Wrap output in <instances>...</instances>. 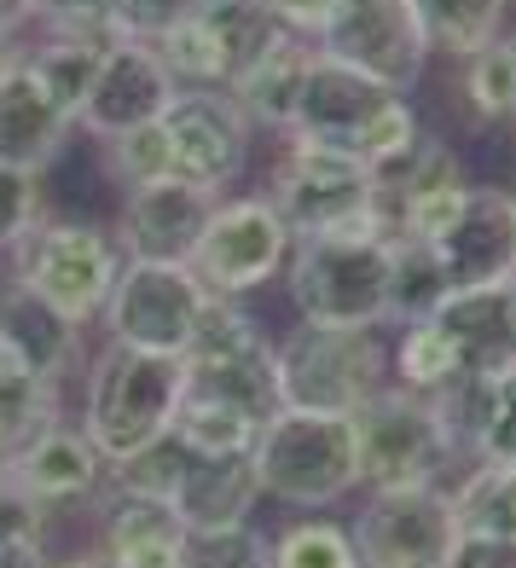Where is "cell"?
Wrapping results in <instances>:
<instances>
[{"label": "cell", "instance_id": "1", "mask_svg": "<svg viewBox=\"0 0 516 568\" xmlns=\"http://www.w3.org/2000/svg\"><path fill=\"white\" fill-rule=\"evenodd\" d=\"M291 134L296 140H314V145H331L343 158L366 163V169H389L401 163L412 140L424 134L412 99L372 82L337 59H325L314 47V64L302 75V99H296V116H291Z\"/></svg>", "mask_w": 516, "mask_h": 568}, {"label": "cell", "instance_id": "2", "mask_svg": "<svg viewBox=\"0 0 516 568\" xmlns=\"http://www.w3.org/2000/svg\"><path fill=\"white\" fill-rule=\"evenodd\" d=\"M180 395H186V359L180 354H145V348L105 343L88 359L82 429L105 453V464H122L174 429Z\"/></svg>", "mask_w": 516, "mask_h": 568}, {"label": "cell", "instance_id": "3", "mask_svg": "<svg viewBox=\"0 0 516 568\" xmlns=\"http://www.w3.org/2000/svg\"><path fill=\"white\" fill-rule=\"evenodd\" d=\"M279 163L267 197L291 221L296 239H389V210H383L377 169L343 158L331 145L279 134Z\"/></svg>", "mask_w": 516, "mask_h": 568}, {"label": "cell", "instance_id": "4", "mask_svg": "<svg viewBox=\"0 0 516 568\" xmlns=\"http://www.w3.org/2000/svg\"><path fill=\"white\" fill-rule=\"evenodd\" d=\"M250 458H255V476H262V499L291 510H325L360 487L354 418H343V412L279 406L255 429Z\"/></svg>", "mask_w": 516, "mask_h": 568}, {"label": "cell", "instance_id": "5", "mask_svg": "<svg viewBox=\"0 0 516 568\" xmlns=\"http://www.w3.org/2000/svg\"><path fill=\"white\" fill-rule=\"evenodd\" d=\"M395 239H296L285 291L302 325L389 331Z\"/></svg>", "mask_w": 516, "mask_h": 568}, {"label": "cell", "instance_id": "6", "mask_svg": "<svg viewBox=\"0 0 516 568\" xmlns=\"http://www.w3.org/2000/svg\"><path fill=\"white\" fill-rule=\"evenodd\" d=\"M273 366H279V406L343 412V418H354L372 395L395 383L383 331H337V325H302V320L273 343Z\"/></svg>", "mask_w": 516, "mask_h": 568}, {"label": "cell", "instance_id": "7", "mask_svg": "<svg viewBox=\"0 0 516 568\" xmlns=\"http://www.w3.org/2000/svg\"><path fill=\"white\" fill-rule=\"evenodd\" d=\"M354 458H360V487H447L453 464H471L458 453L442 406L412 389H383L354 412Z\"/></svg>", "mask_w": 516, "mask_h": 568}, {"label": "cell", "instance_id": "8", "mask_svg": "<svg viewBox=\"0 0 516 568\" xmlns=\"http://www.w3.org/2000/svg\"><path fill=\"white\" fill-rule=\"evenodd\" d=\"M122 262L128 255H122L111 226L41 215L30 226V239L12 250V278L30 284V291L53 307V314H64L75 331H88L99 320V307H105Z\"/></svg>", "mask_w": 516, "mask_h": 568}, {"label": "cell", "instance_id": "9", "mask_svg": "<svg viewBox=\"0 0 516 568\" xmlns=\"http://www.w3.org/2000/svg\"><path fill=\"white\" fill-rule=\"evenodd\" d=\"M291 250H296V232L267 192H221L186 267L198 273V284L210 296L244 302L255 291H267L273 278H285Z\"/></svg>", "mask_w": 516, "mask_h": 568}, {"label": "cell", "instance_id": "10", "mask_svg": "<svg viewBox=\"0 0 516 568\" xmlns=\"http://www.w3.org/2000/svg\"><path fill=\"white\" fill-rule=\"evenodd\" d=\"M186 389L221 395L255 424L279 412V366H273V337L267 325L232 296H210L203 320L186 343Z\"/></svg>", "mask_w": 516, "mask_h": 568}, {"label": "cell", "instance_id": "11", "mask_svg": "<svg viewBox=\"0 0 516 568\" xmlns=\"http://www.w3.org/2000/svg\"><path fill=\"white\" fill-rule=\"evenodd\" d=\"M285 30L255 0H198L180 12L163 36H151L158 59L180 88H232L239 75L267 53V41Z\"/></svg>", "mask_w": 516, "mask_h": 568}, {"label": "cell", "instance_id": "12", "mask_svg": "<svg viewBox=\"0 0 516 568\" xmlns=\"http://www.w3.org/2000/svg\"><path fill=\"white\" fill-rule=\"evenodd\" d=\"M314 47L325 59L372 75V82L395 88L406 99L424 82V70L435 59V47L424 36V18L412 0H337L331 18L314 30Z\"/></svg>", "mask_w": 516, "mask_h": 568}, {"label": "cell", "instance_id": "13", "mask_svg": "<svg viewBox=\"0 0 516 568\" xmlns=\"http://www.w3.org/2000/svg\"><path fill=\"white\" fill-rule=\"evenodd\" d=\"M203 307H210V291L186 262H122L105 307H99V325H105V343L122 348L186 354Z\"/></svg>", "mask_w": 516, "mask_h": 568}, {"label": "cell", "instance_id": "14", "mask_svg": "<svg viewBox=\"0 0 516 568\" xmlns=\"http://www.w3.org/2000/svg\"><path fill=\"white\" fill-rule=\"evenodd\" d=\"M158 128L169 140L174 174L210 192H232V180H244L255 158V122L232 105L226 88H180Z\"/></svg>", "mask_w": 516, "mask_h": 568}, {"label": "cell", "instance_id": "15", "mask_svg": "<svg viewBox=\"0 0 516 568\" xmlns=\"http://www.w3.org/2000/svg\"><path fill=\"white\" fill-rule=\"evenodd\" d=\"M453 534L447 487H377L348 528L360 568H442Z\"/></svg>", "mask_w": 516, "mask_h": 568}, {"label": "cell", "instance_id": "16", "mask_svg": "<svg viewBox=\"0 0 516 568\" xmlns=\"http://www.w3.org/2000/svg\"><path fill=\"white\" fill-rule=\"evenodd\" d=\"M383 180V210H389V239H412V244H435L453 226V215L464 210L476 180L464 174L458 151L435 134H418L401 163H389L377 174Z\"/></svg>", "mask_w": 516, "mask_h": 568}, {"label": "cell", "instance_id": "17", "mask_svg": "<svg viewBox=\"0 0 516 568\" xmlns=\"http://www.w3.org/2000/svg\"><path fill=\"white\" fill-rule=\"evenodd\" d=\"M174 93H180V82L158 59V47L134 41V36H117L105 47V64H99V75H93L82 111H75V134L117 140V134H128V128L158 122Z\"/></svg>", "mask_w": 516, "mask_h": 568}, {"label": "cell", "instance_id": "18", "mask_svg": "<svg viewBox=\"0 0 516 568\" xmlns=\"http://www.w3.org/2000/svg\"><path fill=\"white\" fill-rule=\"evenodd\" d=\"M215 197L221 192L198 186V180H180V174L151 180V186H128L111 232L128 262H186Z\"/></svg>", "mask_w": 516, "mask_h": 568}, {"label": "cell", "instance_id": "19", "mask_svg": "<svg viewBox=\"0 0 516 568\" xmlns=\"http://www.w3.org/2000/svg\"><path fill=\"white\" fill-rule=\"evenodd\" d=\"M453 291H487L516 278V197L510 186H471L453 226L429 244Z\"/></svg>", "mask_w": 516, "mask_h": 568}, {"label": "cell", "instance_id": "20", "mask_svg": "<svg viewBox=\"0 0 516 568\" xmlns=\"http://www.w3.org/2000/svg\"><path fill=\"white\" fill-rule=\"evenodd\" d=\"M7 476H12L47 516H59V510H70V505H88L93 494H105L111 464H105V453L88 442L82 424L53 418L47 429H36L30 442L18 447V458L7 464Z\"/></svg>", "mask_w": 516, "mask_h": 568}, {"label": "cell", "instance_id": "21", "mask_svg": "<svg viewBox=\"0 0 516 568\" xmlns=\"http://www.w3.org/2000/svg\"><path fill=\"white\" fill-rule=\"evenodd\" d=\"M75 140V116L59 105L30 59H12L0 70V163L47 174Z\"/></svg>", "mask_w": 516, "mask_h": 568}, {"label": "cell", "instance_id": "22", "mask_svg": "<svg viewBox=\"0 0 516 568\" xmlns=\"http://www.w3.org/2000/svg\"><path fill=\"white\" fill-rule=\"evenodd\" d=\"M429 400L442 406L453 442L471 464H516V372L453 377Z\"/></svg>", "mask_w": 516, "mask_h": 568}, {"label": "cell", "instance_id": "23", "mask_svg": "<svg viewBox=\"0 0 516 568\" xmlns=\"http://www.w3.org/2000/svg\"><path fill=\"white\" fill-rule=\"evenodd\" d=\"M186 539H192V528L180 523V510L169 499L122 494V487H111L93 551L105 557L111 568H180Z\"/></svg>", "mask_w": 516, "mask_h": 568}, {"label": "cell", "instance_id": "24", "mask_svg": "<svg viewBox=\"0 0 516 568\" xmlns=\"http://www.w3.org/2000/svg\"><path fill=\"white\" fill-rule=\"evenodd\" d=\"M180 523L192 534H210V528H239L255 516L262 505V476H255V458L250 453H186V470L174 481V499Z\"/></svg>", "mask_w": 516, "mask_h": 568}, {"label": "cell", "instance_id": "25", "mask_svg": "<svg viewBox=\"0 0 516 568\" xmlns=\"http://www.w3.org/2000/svg\"><path fill=\"white\" fill-rule=\"evenodd\" d=\"M458 348V377H499L516 372V331L505 314V284L487 291H447V302L429 314Z\"/></svg>", "mask_w": 516, "mask_h": 568}, {"label": "cell", "instance_id": "26", "mask_svg": "<svg viewBox=\"0 0 516 568\" xmlns=\"http://www.w3.org/2000/svg\"><path fill=\"white\" fill-rule=\"evenodd\" d=\"M307 64H314V36L279 30V36L267 41V53L226 88L232 105L255 122V134H291V116H296Z\"/></svg>", "mask_w": 516, "mask_h": 568}, {"label": "cell", "instance_id": "27", "mask_svg": "<svg viewBox=\"0 0 516 568\" xmlns=\"http://www.w3.org/2000/svg\"><path fill=\"white\" fill-rule=\"evenodd\" d=\"M0 343L47 383H64L70 366L82 359V331H75L64 314H53V307L18 278L0 284Z\"/></svg>", "mask_w": 516, "mask_h": 568}, {"label": "cell", "instance_id": "28", "mask_svg": "<svg viewBox=\"0 0 516 568\" xmlns=\"http://www.w3.org/2000/svg\"><path fill=\"white\" fill-rule=\"evenodd\" d=\"M53 418H64L59 412V383L36 377L7 343H0V470H7V464L18 458V447Z\"/></svg>", "mask_w": 516, "mask_h": 568}, {"label": "cell", "instance_id": "29", "mask_svg": "<svg viewBox=\"0 0 516 568\" xmlns=\"http://www.w3.org/2000/svg\"><path fill=\"white\" fill-rule=\"evenodd\" d=\"M458 105L482 128L516 116V36H494L458 59Z\"/></svg>", "mask_w": 516, "mask_h": 568}, {"label": "cell", "instance_id": "30", "mask_svg": "<svg viewBox=\"0 0 516 568\" xmlns=\"http://www.w3.org/2000/svg\"><path fill=\"white\" fill-rule=\"evenodd\" d=\"M447 499L458 528L516 539V464H464V476L447 481Z\"/></svg>", "mask_w": 516, "mask_h": 568}, {"label": "cell", "instance_id": "31", "mask_svg": "<svg viewBox=\"0 0 516 568\" xmlns=\"http://www.w3.org/2000/svg\"><path fill=\"white\" fill-rule=\"evenodd\" d=\"M255 429H262V424H255L250 412H239L232 400L186 389V395H180V412H174V429L169 435L186 453L215 458V453H250L255 447Z\"/></svg>", "mask_w": 516, "mask_h": 568}, {"label": "cell", "instance_id": "32", "mask_svg": "<svg viewBox=\"0 0 516 568\" xmlns=\"http://www.w3.org/2000/svg\"><path fill=\"white\" fill-rule=\"evenodd\" d=\"M389 377L395 389L435 395L458 377V348L447 343V331L435 320H406L395 325V343H389Z\"/></svg>", "mask_w": 516, "mask_h": 568}, {"label": "cell", "instance_id": "33", "mask_svg": "<svg viewBox=\"0 0 516 568\" xmlns=\"http://www.w3.org/2000/svg\"><path fill=\"white\" fill-rule=\"evenodd\" d=\"M412 7L424 18L429 47L447 59H464L482 41L505 36V18H510V0H412Z\"/></svg>", "mask_w": 516, "mask_h": 568}, {"label": "cell", "instance_id": "34", "mask_svg": "<svg viewBox=\"0 0 516 568\" xmlns=\"http://www.w3.org/2000/svg\"><path fill=\"white\" fill-rule=\"evenodd\" d=\"M105 47L111 41H88V36H47L36 47H23V59H30V70L47 82V93L59 99V105L75 116L82 111V99L93 88L99 64H105Z\"/></svg>", "mask_w": 516, "mask_h": 568}, {"label": "cell", "instance_id": "35", "mask_svg": "<svg viewBox=\"0 0 516 568\" xmlns=\"http://www.w3.org/2000/svg\"><path fill=\"white\" fill-rule=\"evenodd\" d=\"M447 273L435 262L429 244H412V239H395V278H389V325H406V320H429L435 307L447 302Z\"/></svg>", "mask_w": 516, "mask_h": 568}, {"label": "cell", "instance_id": "36", "mask_svg": "<svg viewBox=\"0 0 516 568\" xmlns=\"http://www.w3.org/2000/svg\"><path fill=\"white\" fill-rule=\"evenodd\" d=\"M273 568H360L354 539L331 516H296L273 534Z\"/></svg>", "mask_w": 516, "mask_h": 568}, {"label": "cell", "instance_id": "37", "mask_svg": "<svg viewBox=\"0 0 516 568\" xmlns=\"http://www.w3.org/2000/svg\"><path fill=\"white\" fill-rule=\"evenodd\" d=\"M99 151H105V174L117 180V186H151V180H169L174 163H169V140L158 122L145 128H128V134L117 140H99Z\"/></svg>", "mask_w": 516, "mask_h": 568}, {"label": "cell", "instance_id": "38", "mask_svg": "<svg viewBox=\"0 0 516 568\" xmlns=\"http://www.w3.org/2000/svg\"><path fill=\"white\" fill-rule=\"evenodd\" d=\"M180 568H273V534H262L255 523L192 534Z\"/></svg>", "mask_w": 516, "mask_h": 568}, {"label": "cell", "instance_id": "39", "mask_svg": "<svg viewBox=\"0 0 516 568\" xmlns=\"http://www.w3.org/2000/svg\"><path fill=\"white\" fill-rule=\"evenodd\" d=\"M41 215H47V186H41V174L0 163V255H12L23 239H30V226H36Z\"/></svg>", "mask_w": 516, "mask_h": 568}, {"label": "cell", "instance_id": "40", "mask_svg": "<svg viewBox=\"0 0 516 568\" xmlns=\"http://www.w3.org/2000/svg\"><path fill=\"white\" fill-rule=\"evenodd\" d=\"M36 23L47 36H88V41H117L111 0H36Z\"/></svg>", "mask_w": 516, "mask_h": 568}, {"label": "cell", "instance_id": "41", "mask_svg": "<svg viewBox=\"0 0 516 568\" xmlns=\"http://www.w3.org/2000/svg\"><path fill=\"white\" fill-rule=\"evenodd\" d=\"M198 0H111V18H117V36H134V41H151L163 36L180 12H192Z\"/></svg>", "mask_w": 516, "mask_h": 568}, {"label": "cell", "instance_id": "42", "mask_svg": "<svg viewBox=\"0 0 516 568\" xmlns=\"http://www.w3.org/2000/svg\"><path fill=\"white\" fill-rule=\"evenodd\" d=\"M442 568H516V539L458 528L453 546H447V557H442Z\"/></svg>", "mask_w": 516, "mask_h": 568}, {"label": "cell", "instance_id": "43", "mask_svg": "<svg viewBox=\"0 0 516 568\" xmlns=\"http://www.w3.org/2000/svg\"><path fill=\"white\" fill-rule=\"evenodd\" d=\"M0 539H47V510L0 470Z\"/></svg>", "mask_w": 516, "mask_h": 568}, {"label": "cell", "instance_id": "44", "mask_svg": "<svg viewBox=\"0 0 516 568\" xmlns=\"http://www.w3.org/2000/svg\"><path fill=\"white\" fill-rule=\"evenodd\" d=\"M255 7H262L267 18H279L285 30H296V36H314L337 0H255Z\"/></svg>", "mask_w": 516, "mask_h": 568}, {"label": "cell", "instance_id": "45", "mask_svg": "<svg viewBox=\"0 0 516 568\" xmlns=\"http://www.w3.org/2000/svg\"><path fill=\"white\" fill-rule=\"evenodd\" d=\"M0 568H47V539H0Z\"/></svg>", "mask_w": 516, "mask_h": 568}, {"label": "cell", "instance_id": "46", "mask_svg": "<svg viewBox=\"0 0 516 568\" xmlns=\"http://www.w3.org/2000/svg\"><path fill=\"white\" fill-rule=\"evenodd\" d=\"M23 23H36V0H0V36H18Z\"/></svg>", "mask_w": 516, "mask_h": 568}, {"label": "cell", "instance_id": "47", "mask_svg": "<svg viewBox=\"0 0 516 568\" xmlns=\"http://www.w3.org/2000/svg\"><path fill=\"white\" fill-rule=\"evenodd\" d=\"M47 568H111V562L99 551H75V557H53V551H47Z\"/></svg>", "mask_w": 516, "mask_h": 568}, {"label": "cell", "instance_id": "48", "mask_svg": "<svg viewBox=\"0 0 516 568\" xmlns=\"http://www.w3.org/2000/svg\"><path fill=\"white\" fill-rule=\"evenodd\" d=\"M505 314H510V331H516V278L505 284Z\"/></svg>", "mask_w": 516, "mask_h": 568}, {"label": "cell", "instance_id": "49", "mask_svg": "<svg viewBox=\"0 0 516 568\" xmlns=\"http://www.w3.org/2000/svg\"><path fill=\"white\" fill-rule=\"evenodd\" d=\"M510 7H516V0H510Z\"/></svg>", "mask_w": 516, "mask_h": 568}, {"label": "cell", "instance_id": "50", "mask_svg": "<svg viewBox=\"0 0 516 568\" xmlns=\"http://www.w3.org/2000/svg\"><path fill=\"white\" fill-rule=\"evenodd\" d=\"M510 197H516V192H510Z\"/></svg>", "mask_w": 516, "mask_h": 568}]
</instances>
